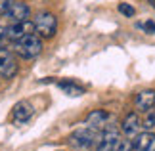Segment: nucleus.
<instances>
[{"label":"nucleus","mask_w":155,"mask_h":151,"mask_svg":"<svg viewBox=\"0 0 155 151\" xmlns=\"http://www.w3.org/2000/svg\"><path fill=\"white\" fill-rule=\"evenodd\" d=\"M14 52L23 59H35L42 52V38L35 33L27 34V37H23L21 40L14 42Z\"/></svg>","instance_id":"1"},{"label":"nucleus","mask_w":155,"mask_h":151,"mask_svg":"<svg viewBox=\"0 0 155 151\" xmlns=\"http://www.w3.org/2000/svg\"><path fill=\"white\" fill-rule=\"evenodd\" d=\"M100 138V130L98 128H92V126H81V128H77L73 134L69 136V146L71 147H94L96 146Z\"/></svg>","instance_id":"2"},{"label":"nucleus","mask_w":155,"mask_h":151,"mask_svg":"<svg viewBox=\"0 0 155 151\" xmlns=\"http://www.w3.org/2000/svg\"><path fill=\"white\" fill-rule=\"evenodd\" d=\"M33 23H35V31L38 33L40 38H52L58 31V17L52 11H40Z\"/></svg>","instance_id":"3"},{"label":"nucleus","mask_w":155,"mask_h":151,"mask_svg":"<svg viewBox=\"0 0 155 151\" xmlns=\"http://www.w3.org/2000/svg\"><path fill=\"white\" fill-rule=\"evenodd\" d=\"M121 142V134H119V130L115 126L107 124L105 128L100 130V138L96 142V151H115L117 143Z\"/></svg>","instance_id":"4"},{"label":"nucleus","mask_w":155,"mask_h":151,"mask_svg":"<svg viewBox=\"0 0 155 151\" xmlns=\"http://www.w3.org/2000/svg\"><path fill=\"white\" fill-rule=\"evenodd\" d=\"M17 59L10 50L0 48V77L2 78H14L17 75Z\"/></svg>","instance_id":"5"},{"label":"nucleus","mask_w":155,"mask_h":151,"mask_svg":"<svg viewBox=\"0 0 155 151\" xmlns=\"http://www.w3.org/2000/svg\"><path fill=\"white\" fill-rule=\"evenodd\" d=\"M31 33H35V23H31L29 19L27 21H15L6 29V37L10 40H14V42L21 40L23 37H27V34H31Z\"/></svg>","instance_id":"6"},{"label":"nucleus","mask_w":155,"mask_h":151,"mask_svg":"<svg viewBox=\"0 0 155 151\" xmlns=\"http://www.w3.org/2000/svg\"><path fill=\"white\" fill-rule=\"evenodd\" d=\"M134 107L140 113H147L155 107V90H142V92L136 94L134 98Z\"/></svg>","instance_id":"7"},{"label":"nucleus","mask_w":155,"mask_h":151,"mask_svg":"<svg viewBox=\"0 0 155 151\" xmlns=\"http://www.w3.org/2000/svg\"><path fill=\"white\" fill-rule=\"evenodd\" d=\"M132 151H155V134L140 132L132 138Z\"/></svg>","instance_id":"8"},{"label":"nucleus","mask_w":155,"mask_h":151,"mask_svg":"<svg viewBox=\"0 0 155 151\" xmlns=\"http://www.w3.org/2000/svg\"><path fill=\"white\" fill-rule=\"evenodd\" d=\"M140 128H142V120L138 117V113H128L127 117L123 119V124H121V130H123V134L128 138H134L136 134H140Z\"/></svg>","instance_id":"9"},{"label":"nucleus","mask_w":155,"mask_h":151,"mask_svg":"<svg viewBox=\"0 0 155 151\" xmlns=\"http://www.w3.org/2000/svg\"><path fill=\"white\" fill-rule=\"evenodd\" d=\"M33 113H35V109L29 101H19L12 109V120H14V124H23L33 117Z\"/></svg>","instance_id":"10"},{"label":"nucleus","mask_w":155,"mask_h":151,"mask_svg":"<svg viewBox=\"0 0 155 151\" xmlns=\"http://www.w3.org/2000/svg\"><path fill=\"white\" fill-rule=\"evenodd\" d=\"M29 14H31L29 6L25 2H17V0H14V2L10 4L8 11H6V15H8L14 23L15 21H27L29 19Z\"/></svg>","instance_id":"11"},{"label":"nucleus","mask_w":155,"mask_h":151,"mask_svg":"<svg viewBox=\"0 0 155 151\" xmlns=\"http://www.w3.org/2000/svg\"><path fill=\"white\" fill-rule=\"evenodd\" d=\"M107 120H109V113H107L105 109H94V111L88 113L84 124L92 126V128L102 130V128H105V126H107Z\"/></svg>","instance_id":"12"},{"label":"nucleus","mask_w":155,"mask_h":151,"mask_svg":"<svg viewBox=\"0 0 155 151\" xmlns=\"http://www.w3.org/2000/svg\"><path fill=\"white\" fill-rule=\"evenodd\" d=\"M58 86H59V90H63L67 96H82L84 94V88L81 86V84H77V82H73V80H59L58 82Z\"/></svg>","instance_id":"13"},{"label":"nucleus","mask_w":155,"mask_h":151,"mask_svg":"<svg viewBox=\"0 0 155 151\" xmlns=\"http://www.w3.org/2000/svg\"><path fill=\"white\" fill-rule=\"evenodd\" d=\"M119 11H121L124 17H134V14H136L134 6H130L127 2H121V4H119Z\"/></svg>","instance_id":"14"},{"label":"nucleus","mask_w":155,"mask_h":151,"mask_svg":"<svg viewBox=\"0 0 155 151\" xmlns=\"http://www.w3.org/2000/svg\"><path fill=\"white\" fill-rule=\"evenodd\" d=\"M142 126H144L146 130L153 128V126H155V111H147L146 113V119H144V123H142Z\"/></svg>","instance_id":"15"},{"label":"nucleus","mask_w":155,"mask_h":151,"mask_svg":"<svg viewBox=\"0 0 155 151\" xmlns=\"http://www.w3.org/2000/svg\"><path fill=\"white\" fill-rule=\"evenodd\" d=\"M115 151H132V140H121L117 143Z\"/></svg>","instance_id":"16"},{"label":"nucleus","mask_w":155,"mask_h":151,"mask_svg":"<svg viewBox=\"0 0 155 151\" xmlns=\"http://www.w3.org/2000/svg\"><path fill=\"white\" fill-rule=\"evenodd\" d=\"M142 29H144V31L147 33V34H153L155 33V21H151V19H147L144 25H140Z\"/></svg>","instance_id":"17"},{"label":"nucleus","mask_w":155,"mask_h":151,"mask_svg":"<svg viewBox=\"0 0 155 151\" xmlns=\"http://www.w3.org/2000/svg\"><path fill=\"white\" fill-rule=\"evenodd\" d=\"M12 2H14V0H0V15H4L6 11H8Z\"/></svg>","instance_id":"18"},{"label":"nucleus","mask_w":155,"mask_h":151,"mask_svg":"<svg viewBox=\"0 0 155 151\" xmlns=\"http://www.w3.org/2000/svg\"><path fill=\"white\" fill-rule=\"evenodd\" d=\"M6 38H8V37H6V29H4V27H0V44H2Z\"/></svg>","instance_id":"19"},{"label":"nucleus","mask_w":155,"mask_h":151,"mask_svg":"<svg viewBox=\"0 0 155 151\" xmlns=\"http://www.w3.org/2000/svg\"><path fill=\"white\" fill-rule=\"evenodd\" d=\"M71 151H90V147H73Z\"/></svg>","instance_id":"20"}]
</instances>
